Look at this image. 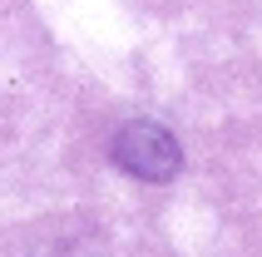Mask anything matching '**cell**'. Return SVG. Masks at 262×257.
<instances>
[{
	"instance_id": "obj_1",
	"label": "cell",
	"mask_w": 262,
	"mask_h": 257,
	"mask_svg": "<svg viewBox=\"0 0 262 257\" xmlns=\"http://www.w3.org/2000/svg\"><path fill=\"white\" fill-rule=\"evenodd\" d=\"M178 139L168 134L163 124H148V119H134V124L119 128L114 139V163L134 178H144V183H163V178H173L178 173Z\"/></svg>"
}]
</instances>
